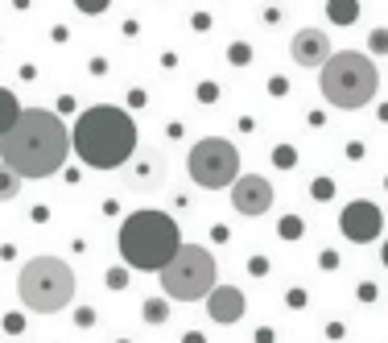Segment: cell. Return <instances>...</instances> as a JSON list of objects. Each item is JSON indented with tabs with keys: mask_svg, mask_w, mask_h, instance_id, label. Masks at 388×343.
I'll return each mask as SVG.
<instances>
[{
	"mask_svg": "<svg viewBox=\"0 0 388 343\" xmlns=\"http://www.w3.org/2000/svg\"><path fill=\"white\" fill-rule=\"evenodd\" d=\"M380 257H385V265H388V244H385V253H380Z\"/></svg>",
	"mask_w": 388,
	"mask_h": 343,
	"instance_id": "ac0fdd59",
	"label": "cell"
},
{
	"mask_svg": "<svg viewBox=\"0 0 388 343\" xmlns=\"http://www.w3.org/2000/svg\"><path fill=\"white\" fill-rule=\"evenodd\" d=\"M231 207L240 215H264L273 207V182L268 178H260V174H240L236 182H231Z\"/></svg>",
	"mask_w": 388,
	"mask_h": 343,
	"instance_id": "ba28073f",
	"label": "cell"
},
{
	"mask_svg": "<svg viewBox=\"0 0 388 343\" xmlns=\"http://www.w3.org/2000/svg\"><path fill=\"white\" fill-rule=\"evenodd\" d=\"M21 112H25V108L17 104V95L0 87V136H4V132H8L13 125H17V116H21Z\"/></svg>",
	"mask_w": 388,
	"mask_h": 343,
	"instance_id": "7c38bea8",
	"label": "cell"
},
{
	"mask_svg": "<svg viewBox=\"0 0 388 343\" xmlns=\"http://www.w3.org/2000/svg\"><path fill=\"white\" fill-rule=\"evenodd\" d=\"M322 95L326 104L343 108V112H355V108H368L376 99V87H380V75H376V62L359 50H343V54H331L322 62Z\"/></svg>",
	"mask_w": 388,
	"mask_h": 343,
	"instance_id": "277c9868",
	"label": "cell"
},
{
	"mask_svg": "<svg viewBox=\"0 0 388 343\" xmlns=\"http://www.w3.org/2000/svg\"><path fill=\"white\" fill-rule=\"evenodd\" d=\"M244 290H236V286H215L211 294H207V314L215 318V323H240L244 318Z\"/></svg>",
	"mask_w": 388,
	"mask_h": 343,
	"instance_id": "8fae6325",
	"label": "cell"
},
{
	"mask_svg": "<svg viewBox=\"0 0 388 343\" xmlns=\"http://www.w3.org/2000/svg\"><path fill=\"white\" fill-rule=\"evenodd\" d=\"M186 174L203 190H227L240 178V149L231 141H223V136H203L186 153Z\"/></svg>",
	"mask_w": 388,
	"mask_h": 343,
	"instance_id": "52a82bcc",
	"label": "cell"
},
{
	"mask_svg": "<svg viewBox=\"0 0 388 343\" xmlns=\"http://www.w3.org/2000/svg\"><path fill=\"white\" fill-rule=\"evenodd\" d=\"M182 343H207V340H203L199 331H190V335H186V340H182Z\"/></svg>",
	"mask_w": 388,
	"mask_h": 343,
	"instance_id": "e0dca14e",
	"label": "cell"
},
{
	"mask_svg": "<svg viewBox=\"0 0 388 343\" xmlns=\"http://www.w3.org/2000/svg\"><path fill=\"white\" fill-rule=\"evenodd\" d=\"M289 54L298 66H322L331 58V38L322 29H298L294 42H289Z\"/></svg>",
	"mask_w": 388,
	"mask_h": 343,
	"instance_id": "30bf717a",
	"label": "cell"
},
{
	"mask_svg": "<svg viewBox=\"0 0 388 343\" xmlns=\"http://www.w3.org/2000/svg\"><path fill=\"white\" fill-rule=\"evenodd\" d=\"M75 4H79V8H83V13H91V17H95V13H103V8H108V0H75Z\"/></svg>",
	"mask_w": 388,
	"mask_h": 343,
	"instance_id": "9a60e30c",
	"label": "cell"
},
{
	"mask_svg": "<svg viewBox=\"0 0 388 343\" xmlns=\"http://www.w3.org/2000/svg\"><path fill=\"white\" fill-rule=\"evenodd\" d=\"M75 153L95 170H116L124 166L136 149V125L129 112L112 108V104H95L79 116V125L71 132Z\"/></svg>",
	"mask_w": 388,
	"mask_h": 343,
	"instance_id": "7a4b0ae2",
	"label": "cell"
},
{
	"mask_svg": "<svg viewBox=\"0 0 388 343\" xmlns=\"http://www.w3.org/2000/svg\"><path fill=\"white\" fill-rule=\"evenodd\" d=\"M71 149L75 145H71L66 125L45 108L21 112L17 125L0 136V162L17 178H50L54 170H62Z\"/></svg>",
	"mask_w": 388,
	"mask_h": 343,
	"instance_id": "6da1fadb",
	"label": "cell"
},
{
	"mask_svg": "<svg viewBox=\"0 0 388 343\" xmlns=\"http://www.w3.org/2000/svg\"><path fill=\"white\" fill-rule=\"evenodd\" d=\"M380 207L376 203H368V199H355V203H347L343 219H339V227H343L347 240H355V244H368V240H376L380 236Z\"/></svg>",
	"mask_w": 388,
	"mask_h": 343,
	"instance_id": "9c48e42d",
	"label": "cell"
},
{
	"mask_svg": "<svg viewBox=\"0 0 388 343\" xmlns=\"http://www.w3.org/2000/svg\"><path fill=\"white\" fill-rule=\"evenodd\" d=\"M157 273H161V290H166L173 302H199L219 286L215 281L219 265L203 244H182Z\"/></svg>",
	"mask_w": 388,
	"mask_h": 343,
	"instance_id": "8992f818",
	"label": "cell"
},
{
	"mask_svg": "<svg viewBox=\"0 0 388 343\" xmlns=\"http://www.w3.org/2000/svg\"><path fill=\"white\" fill-rule=\"evenodd\" d=\"M17 190H21V178L8 170L4 162H0V203H8V199H17Z\"/></svg>",
	"mask_w": 388,
	"mask_h": 343,
	"instance_id": "4fadbf2b",
	"label": "cell"
},
{
	"mask_svg": "<svg viewBox=\"0 0 388 343\" xmlns=\"http://www.w3.org/2000/svg\"><path fill=\"white\" fill-rule=\"evenodd\" d=\"M75 269L58 257H34L17 277V298L34 314H58L75 302Z\"/></svg>",
	"mask_w": 388,
	"mask_h": 343,
	"instance_id": "5b68a950",
	"label": "cell"
},
{
	"mask_svg": "<svg viewBox=\"0 0 388 343\" xmlns=\"http://www.w3.org/2000/svg\"><path fill=\"white\" fill-rule=\"evenodd\" d=\"M351 0H335V21H351Z\"/></svg>",
	"mask_w": 388,
	"mask_h": 343,
	"instance_id": "2e32d148",
	"label": "cell"
},
{
	"mask_svg": "<svg viewBox=\"0 0 388 343\" xmlns=\"http://www.w3.org/2000/svg\"><path fill=\"white\" fill-rule=\"evenodd\" d=\"M178 248H182V232L166 211H136L120 227V257L129 260L132 269L157 273Z\"/></svg>",
	"mask_w": 388,
	"mask_h": 343,
	"instance_id": "3957f363",
	"label": "cell"
},
{
	"mask_svg": "<svg viewBox=\"0 0 388 343\" xmlns=\"http://www.w3.org/2000/svg\"><path fill=\"white\" fill-rule=\"evenodd\" d=\"M166 314H170V310H166V302H145V318H149V323H166Z\"/></svg>",
	"mask_w": 388,
	"mask_h": 343,
	"instance_id": "5bb4252c",
	"label": "cell"
}]
</instances>
